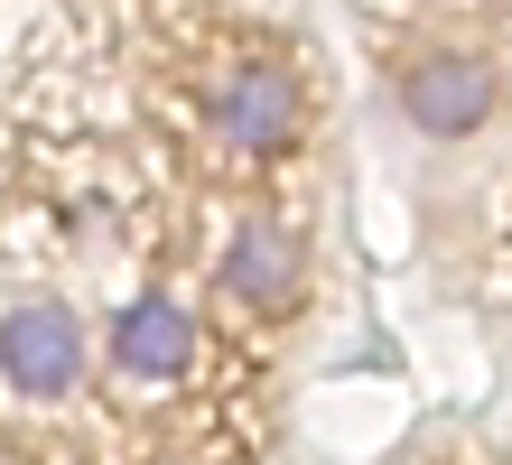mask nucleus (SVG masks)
<instances>
[{"label": "nucleus", "instance_id": "f257e3e1", "mask_svg": "<svg viewBox=\"0 0 512 465\" xmlns=\"http://www.w3.org/2000/svg\"><path fill=\"white\" fill-rule=\"evenodd\" d=\"M308 75H298V56L280 47H233L215 84H205V131H215L233 159H252V168H280L308 149Z\"/></svg>", "mask_w": 512, "mask_h": 465}, {"label": "nucleus", "instance_id": "f03ea898", "mask_svg": "<svg viewBox=\"0 0 512 465\" xmlns=\"http://www.w3.org/2000/svg\"><path fill=\"white\" fill-rule=\"evenodd\" d=\"M391 112H401L419 140H438V149L485 140L503 121V66L485 47H466V38H419V47H401V66H391Z\"/></svg>", "mask_w": 512, "mask_h": 465}, {"label": "nucleus", "instance_id": "7ed1b4c3", "mask_svg": "<svg viewBox=\"0 0 512 465\" xmlns=\"http://www.w3.org/2000/svg\"><path fill=\"white\" fill-rule=\"evenodd\" d=\"M215 289L243 307V317H261V326L298 317V298H308V233H298L280 205L233 214V233L215 252Z\"/></svg>", "mask_w": 512, "mask_h": 465}, {"label": "nucleus", "instance_id": "20e7f679", "mask_svg": "<svg viewBox=\"0 0 512 465\" xmlns=\"http://www.w3.org/2000/svg\"><path fill=\"white\" fill-rule=\"evenodd\" d=\"M84 372H94V335H84L75 307H56V298L0 307V382L19 400H75Z\"/></svg>", "mask_w": 512, "mask_h": 465}, {"label": "nucleus", "instance_id": "39448f33", "mask_svg": "<svg viewBox=\"0 0 512 465\" xmlns=\"http://www.w3.org/2000/svg\"><path fill=\"white\" fill-rule=\"evenodd\" d=\"M103 363L122 372L131 391H177V382L205 363V326H196V307H187V298H168V289L131 298L122 317H112V335H103Z\"/></svg>", "mask_w": 512, "mask_h": 465}, {"label": "nucleus", "instance_id": "423d86ee", "mask_svg": "<svg viewBox=\"0 0 512 465\" xmlns=\"http://www.w3.org/2000/svg\"><path fill=\"white\" fill-rule=\"evenodd\" d=\"M0 465H10V456H0Z\"/></svg>", "mask_w": 512, "mask_h": 465}]
</instances>
